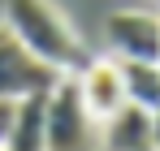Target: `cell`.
I'll use <instances>...</instances> for the list:
<instances>
[{"label": "cell", "mask_w": 160, "mask_h": 151, "mask_svg": "<svg viewBox=\"0 0 160 151\" xmlns=\"http://www.w3.org/2000/svg\"><path fill=\"white\" fill-rule=\"evenodd\" d=\"M4 26L35 61H43L56 74H78L91 61L78 30L69 26V17L52 0H4Z\"/></svg>", "instance_id": "cell-1"}, {"label": "cell", "mask_w": 160, "mask_h": 151, "mask_svg": "<svg viewBox=\"0 0 160 151\" xmlns=\"http://www.w3.org/2000/svg\"><path fill=\"white\" fill-rule=\"evenodd\" d=\"M43 151H100V121L87 112L74 74H61L56 86L48 91Z\"/></svg>", "instance_id": "cell-2"}, {"label": "cell", "mask_w": 160, "mask_h": 151, "mask_svg": "<svg viewBox=\"0 0 160 151\" xmlns=\"http://www.w3.org/2000/svg\"><path fill=\"white\" fill-rule=\"evenodd\" d=\"M104 43L117 61H160V13L121 9L104 17Z\"/></svg>", "instance_id": "cell-3"}, {"label": "cell", "mask_w": 160, "mask_h": 151, "mask_svg": "<svg viewBox=\"0 0 160 151\" xmlns=\"http://www.w3.org/2000/svg\"><path fill=\"white\" fill-rule=\"evenodd\" d=\"M56 69H48L43 61H35L9 26H0V100H22L35 91H52L56 86Z\"/></svg>", "instance_id": "cell-4"}, {"label": "cell", "mask_w": 160, "mask_h": 151, "mask_svg": "<svg viewBox=\"0 0 160 151\" xmlns=\"http://www.w3.org/2000/svg\"><path fill=\"white\" fill-rule=\"evenodd\" d=\"M74 82H78V95L95 121H104L108 112H117L126 104V82H121V61L117 56H91L74 74Z\"/></svg>", "instance_id": "cell-5"}, {"label": "cell", "mask_w": 160, "mask_h": 151, "mask_svg": "<svg viewBox=\"0 0 160 151\" xmlns=\"http://www.w3.org/2000/svg\"><path fill=\"white\" fill-rule=\"evenodd\" d=\"M100 151H156L152 147V108L121 104L100 121Z\"/></svg>", "instance_id": "cell-6"}, {"label": "cell", "mask_w": 160, "mask_h": 151, "mask_svg": "<svg viewBox=\"0 0 160 151\" xmlns=\"http://www.w3.org/2000/svg\"><path fill=\"white\" fill-rule=\"evenodd\" d=\"M43 112H48V91L22 95L4 147H9V151H43Z\"/></svg>", "instance_id": "cell-7"}, {"label": "cell", "mask_w": 160, "mask_h": 151, "mask_svg": "<svg viewBox=\"0 0 160 151\" xmlns=\"http://www.w3.org/2000/svg\"><path fill=\"white\" fill-rule=\"evenodd\" d=\"M121 82H126L130 104H138V108L160 104V61H121Z\"/></svg>", "instance_id": "cell-8"}, {"label": "cell", "mask_w": 160, "mask_h": 151, "mask_svg": "<svg viewBox=\"0 0 160 151\" xmlns=\"http://www.w3.org/2000/svg\"><path fill=\"white\" fill-rule=\"evenodd\" d=\"M13 117H18V100H0V147L9 143V129H13Z\"/></svg>", "instance_id": "cell-9"}, {"label": "cell", "mask_w": 160, "mask_h": 151, "mask_svg": "<svg viewBox=\"0 0 160 151\" xmlns=\"http://www.w3.org/2000/svg\"><path fill=\"white\" fill-rule=\"evenodd\" d=\"M152 147L160 151V104L152 108Z\"/></svg>", "instance_id": "cell-10"}, {"label": "cell", "mask_w": 160, "mask_h": 151, "mask_svg": "<svg viewBox=\"0 0 160 151\" xmlns=\"http://www.w3.org/2000/svg\"><path fill=\"white\" fill-rule=\"evenodd\" d=\"M0 151H9V147H0Z\"/></svg>", "instance_id": "cell-11"}, {"label": "cell", "mask_w": 160, "mask_h": 151, "mask_svg": "<svg viewBox=\"0 0 160 151\" xmlns=\"http://www.w3.org/2000/svg\"><path fill=\"white\" fill-rule=\"evenodd\" d=\"M156 4H160V0H156Z\"/></svg>", "instance_id": "cell-12"}]
</instances>
